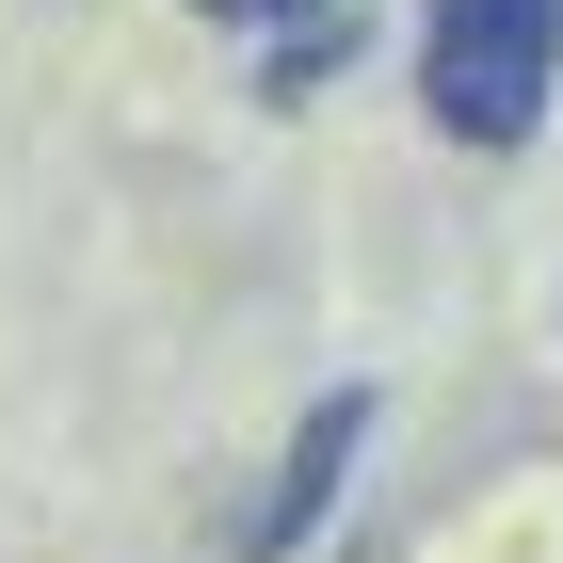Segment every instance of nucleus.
Here are the masks:
<instances>
[{"label":"nucleus","mask_w":563,"mask_h":563,"mask_svg":"<svg viewBox=\"0 0 563 563\" xmlns=\"http://www.w3.org/2000/svg\"><path fill=\"white\" fill-rule=\"evenodd\" d=\"M548 81H563V0H434L419 97H434L451 145H531Z\"/></svg>","instance_id":"f257e3e1"},{"label":"nucleus","mask_w":563,"mask_h":563,"mask_svg":"<svg viewBox=\"0 0 563 563\" xmlns=\"http://www.w3.org/2000/svg\"><path fill=\"white\" fill-rule=\"evenodd\" d=\"M354 451H371V402H306V434H290V467H274V499H258V516H242V563H290L306 548V531H322V516H339V483H354Z\"/></svg>","instance_id":"f03ea898"},{"label":"nucleus","mask_w":563,"mask_h":563,"mask_svg":"<svg viewBox=\"0 0 563 563\" xmlns=\"http://www.w3.org/2000/svg\"><path fill=\"white\" fill-rule=\"evenodd\" d=\"M210 16H258V0H210Z\"/></svg>","instance_id":"7ed1b4c3"}]
</instances>
